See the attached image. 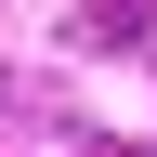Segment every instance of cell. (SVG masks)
Listing matches in <instances>:
<instances>
[]
</instances>
